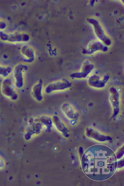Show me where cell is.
I'll return each mask as SVG.
<instances>
[{"mask_svg":"<svg viewBox=\"0 0 124 186\" xmlns=\"http://www.w3.org/2000/svg\"><path fill=\"white\" fill-rule=\"evenodd\" d=\"M94 68L93 65L89 62L86 61L84 62L81 70L79 72L71 74L70 77L72 79H80L86 78L92 72Z\"/></svg>","mask_w":124,"mask_h":186,"instance_id":"obj_8","label":"cell"},{"mask_svg":"<svg viewBox=\"0 0 124 186\" xmlns=\"http://www.w3.org/2000/svg\"><path fill=\"white\" fill-rule=\"evenodd\" d=\"M52 116L53 126L64 136H68L69 130L66 124L58 116L54 115Z\"/></svg>","mask_w":124,"mask_h":186,"instance_id":"obj_10","label":"cell"},{"mask_svg":"<svg viewBox=\"0 0 124 186\" xmlns=\"http://www.w3.org/2000/svg\"><path fill=\"white\" fill-rule=\"evenodd\" d=\"M109 92V100L112 109V117L113 118L118 115L120 111V93L118 90L114 87L110 88Z\"/></svg>","mask_w":124,"mask_h":186,"instance_id":"obj_4","label":"cell"},{"mask_svg":"<svg viewBox=\"0 0 124 186\" xmlns=\"http://www.w3.org/2000/svg\"><path fill=\"white\" fill-rule=\"evenodd\" d=\"M28 69L27 65L22 63L17 64L13 67L12 73L13 82L16 88L20 89L23 87L24 84L25 75Z\"/></svg>","mask_w":124,"mask_h":186,"instance_id":"obj_1","label":"cell"},{"mask_svg":"<svg viewBox=\"0 0 124 186\" xmlns=\"http://www.w3.org/2000/svg\"><path fill=\"white\" fill-rule=\"evenodd\" d=\"M20 52L26 62L31 63L35 60V57L34 53L30 48L26 46H23L21 48Z\"/></svg>","mask_w":124,"mask_h":186,"instance_id":"obj_11","label":"cell"},{"mask_svg":"<svg viewBox=\"0 0 124 186\" xmlns=\"http://www.w3.org/2000/svg\"><path fill=\"white\" fill-rule=\"evenodd\" d=\"M43 81L40 79L31 88V95L33 98L38 102H41L43 99Z\"/></svg>","mask_w":124,"mask_h":186,"instance_id":"obj_9","label":"cell"},{"mask_svg":"<svg viewBox=\"0 0 124 186\" xmlns=\"http://www.w3.org/2000/svg\"><path fill=\"white\" fill-rule=\"evenodd\" d=\"M63 114L70 121V124L74 125L77 123L79 118V115L74 107L70 103L65 102L61 106Z\"/></svg>","mask_w":124,"mask_h":186,"instance_id":"obj_6","label":"cell"},{"mask_svg":"<svg viewBox=\"0 0 124 186\" xmlns=\"http://www.w3.org/2000/svg\"><path fill=\"white\" fill-rule=\"evenodd\" d=\"M24 34L17 31L7 33L0 31V40L2 42L11 44H16L26 41Z\"/></svg>","mask_w":124,"mask_h":186,"instance_id":"obj_5","label":"cell"},{"mask_svg":"<svg viewBox=\"0 0 124 186\" xmlns=\"http://www.w3.org/2000/svg\"><path fill=\"white\" fill-rule=\"evenodd\" d=\"M72 86V83L69 80L65 78H62L47 84L45 87L44 91L46 94H49L66 90Z\"/></svg>","mask_w":124,"mask_h":186,"instance_id":"obj_2","label":"cell"},{"mask_svg":"<svg viewBox=\"0 0 124 186\" xmlns=\"http://www.w3.org/2000/svg\"><path fill=\"white\" fill-rule=\"evenodd\" d=\"M6 163L4 159L0 156V170L4 169L5 167Z\"/></svg>","mask_w":124,"mask_h":186,"instance_id":"obj_16","label":"cell"},{"mask_svg":"<svg viewBox=\"0 0 124 186\" xmlns=\"http://www.w3.org/2000/svg\"><path fill=\"white\" fill-rule=\"evenodd\" d=\"M109 78L108 75L104 76L102 78L96 75H93L88 78L87 83L90 87L96 89H102L105 86Z\"/></svg>","mask_w":124,"mask_h":186,"instance_id":"obj_7","label":"cell"},{"mask_svg":"<svg viewBox=\"0 0 124 186\" xmlns=\"http://www.w3.org/2000/svg\"><path fill=\"white\" fill-rule=\"evenodd\" d=\"M86 135L90 137L98 140H105L108 138L99 132L94 128L87 127L85 129Z\"/></svg>","mask_w":124,"mask_h":186,"instance_id":"obj_13","label":"cell"},{"mask_svg":"<svg viewBox=\"0 0 124 186\" xmlns=\"http://www.w3.org/2000/svg\"><path fill=\"white\" fill-rule=\"evenodd\" d=\"M12 69L11 67L2 65L0 62V77L3 79L9 78L12 73Z\"/></svg>","mask_w":124,"mask_h":186,"instance_id":"obj_14","label":"cell"},{"mask_svg":"<svg viewBox=\"0 0 124 186\" xmlns=\"http://www.w3.org/2000/svg\"><path fill=\"white\" fill-rule=\"evenodd\" d=\"M7 26L6 22L4 20L0 19V31H3L5 30Z\"/></svg>","mask_w":124,"mask_h":186,"instance_id":"obj_15","label":"cell"},{"mask_svg":"<svg viewBox=\"0 0 124 186\" xmlns=\"http://www.w3.org/2000/svg\"><path fill=\"white\" fill-rule=\"evenodd\" d=\"M35 121L40 122L48 130L51 129L53 126L52 116L48 115H41Z\"/></svg>","mask_w":124,"mask_h":186,"instance_id":"obj_12","label":"cell"},{"mask_svg":"<svg viewBox=\"0 0 124 186\" xmlns=\"http://www.w3.org/2000/svg\"><path fill=\"white\" fill-rule=\"evenodd\" d=\"M13 81L9 78L4 79L1 83L0 90L4 96L13 101L17 100L18 95Z\"/></svg>","mask_w":124,"mask_h":186,"instance_id":"obj_3","label":"cell"}]
</instances>
